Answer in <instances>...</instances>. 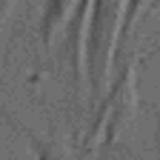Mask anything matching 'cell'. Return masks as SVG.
<instances>
[{"mask_svg":"<svg viewBox=\"0 0 160 160\" xmlns=\"http://www.w3.org/2000/svg\"><path fill=\"white\" fill-rule=\"evenodd\" d=\"M43 160H49V157H43Z\"/></svg>","mask_w":160,"mask_h":160,"instance_id":"cell-1","label":"cell"}]
</instances>
